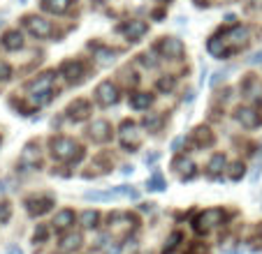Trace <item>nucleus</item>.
I'll return each instance as SVG.
<instances>
[{
    "mask_svg": "<svg viewBox=\"0 0 262 254\" xmlns=\"http://www.w3.org/2000/svg\"><path fill=\"white\" fill-rule=\"evenodd\" d=\"M248 44V28L246 26L232 23L230 28L221 30L207 42V51L216 58H230V56L239 54L244 46Z\"/></svg>",
    "mask_w": 262,
    "mask_h": 254,
    "instance_id": "obj_1",
    "label": "nucleus"
},
{
    "mask_svg": "<svg viewBox=\"0 0 262 254\" xmlns=\"http://www.w3.org/2000/svg\"><path fill=\"white\" fill-rule=\"evenodd\" d=\"M146 187H148V190H154V192H163L167 185H165L163 176H160V173L156 171L154 176H151V178H148V181H146Z\"/></svg>",
    "mask_w": 262,
    "mask_h": 254,
    "instance_id": "obj_31",
    "label": "nucleus"
},
{
    "mask_svg": "<svg viewBox=\"0 0 262 254\" xmlns=\"http://www.w3.org/2000/svg\"><path fill=\"white\" fill-rule=\"evenodd\" d=\"M114 192H116V196H130V199H137V190H133V187H128V185H119V187H114Z\"/></svg>",
    "mask_w": 262,
    "mask_h": 254,
    "instance_id": "obj_35",
    "label": "nucleus"
},
{
    "mask_svg": "<svg viewBox=\"0 0 262 254\" xmlns=\"http://www.w3.org/2000/svg\"><path fill=\"white\" fill-rule=\"evenodd\" d=\"M0 143H3V141H0Z\"/></svg>",
    "mask_w": 262,
    "mask_h": 254,
    "instance_id": "obj_45",
    "label": "nucleus"
},
{
    "mask_svg": "<svg viewBox=\"0 0 262 254\" xmlns=\"http://www.w3.org/2000/svg\"><path fill=\"white\" fill-rule=\"evenodd\" d=\"M160 125H163V113H148L144 118V127H146L148 132H158Z\"/></svg>",
    "mask_w": 262,
    "mask_h": 254,
    "instance_id": "obj_29",
    "label": "nucleus"
},
{
    "mask_svg": "<svg viewBox=\"0 0 262 254\" xmlns=\"http://www.w3.org/2000/svg\"><path fill=\"white\" fill-rule=\"evenodd\" d=\"M119 141L123 146V150H137L142 146V132H139L137 122L133 120H123L121 122V130H119Z\"/></svg>",
    "mask_w": 262,
    "mask_h": 254,
    "instance_id": "obj_5",
    "label": "nucleus"
},
{
    "mask_svg": "<svg viewBox=\"0 0 262 254\" xmlns=\"http://www.w3.org/2000/svg\"><path fill=\"white\" fill-rule=\"evenodd\" d=\"M84 199H86V201H112V199H116V192H114V190H107V192L93 190V192H86Z\"/></svg>",
    "mask_w": 262,
    "mask_h": 254,
    "instance_id": "obj_28",
    "label": "nucleus"
},
{
    "mask_svg": "<svg viewBox=\"0 0 262 254\" xmlns=\"http://www.w3.org/2000/svg\"><path fill=\"white\" fill-rule=\"evenodd\" d=\"M223 222H225V210L207 208L193 220V229L198 236H207V234H211V231H216L218 226H223Z\"/></svg>",
    "mask_w": 262,
    "mask_h": 254,
    "instance_id": "obj_4",
    "label": "nucleus"
},
{
    "mask_svg": "<svg viewBox=\"0 0 262 254\" xmlns=\"http://www.w3.org/2000/svg\"><path fill=\"white\" fill-rule=\"evenodd\" d=\"M181 240H183V236H181V231H174L172 236H169V240H167V245L163 247V254H172L174 249L181 245Z\"/></svg>",
    "mask_w": 262,
    "mask_h": 254,
    "instance_id": "obj_30",
    "label": "nucleus"
},
{
    "mask_svg": "<svg viewBox=\"0 0 262 254\" xmlns=\"http://www.w3.org/2000/svg\"><path fill=\"white\" fill-rule=\"evenodd\" d=\"M0 44L7 51H19V49H24V35L19 30H7L3 35V39H0Z\"/></svg>",
    "mask_w": 262,
    "mask_h": 254,
    "instance_id": "obj_18",
    "label": "nucleus"
},
{
    "mask_svg": "<svg viewBox=\"0 0 262 254\" xmlns=\"http://www.w3.org/2000/svg\"><path fill=\"white\" fill-rule=\"evenodd\" d=\"M121 33L125 35V37L130 39V42H139V39L144 37V35L148 33V23L146 21H139V19H133V21H125L123 26H121Z\"/></svg>",
    "mask_w": 262,
    "mask_h": 254,
    "instance_id": "obj_12",
    "label": "nucleus"
},
{
    "mask_svg": "<svg viewBox=\"0 0 262 254\" xmlns=\"http://www.w3.org/2000/svg\"><path fill=\"white\" fill-rule=\"evenodd\" d=\"M244 169H246V166H244L242 162H234V164L230 166V181H242Z\"/></svg>",
    "mask_w": 262,
    "mask_h": 254,
    "instance_id": "obj_34",
    "label": "nucleus"
},
{
    "mask_svg": "<svg viewBox=\"0 0 262 254\" xmlns=\"http://www.w3.org/2000/svg\"><path fill=\"white\" fill-rule=\"evenodd\" d=\"M79 222H81L84 229H95L98 222H100V213L98 210H84V213L79 215Z\"/></svg>",
    "mask_w": 262,
    "mask_h": 254,
    "instance_id": "obj_27",
    "label": "nucleus"
},
{
    "mask_svg": "<svg viewBox=\"0 0 262 254\" xmlns=\"http://www.w3.org/2000/svg\"><path fill=\"white\" fill-rule=\"evenodd\" d=\"M230 69H232V67H228V69H221V72H216V74H213V79H211V86H218V83H221L223 79L228 77V72H230Z\"/></svg>",
    "mask_w": 262,
    "mask_h": 254,
    "instance_id": "obj_38",
    "label": "nucleus"
},
{
    "mask_svg": "<svg viewBox=\"0 0 262 254\" xmlns=\"http://www.w3.org/2000/svg\"><path fill=\"white\" fill-rule=\"evenodd\" d=\"M74 0H42L40 7L45 12H49V14H65V12L72 7Z\"/></svg>",
    "mask_w": 262,
    "mask_h": 254,
    "instance_id": "obj_21",
    "label": "nucleus"
},
{
    "mask_svg": "<svg viewBox=\"0 0 262 254\" xmlns=\"http://www.w3.org/2000/svg\"><path fill=\"white\" fill-rule=\"evenodd\" d=\"M174 169H177L179 173H181V181H193L195 178V164L190 160H174Z\"/></svg>",
    "mask_w": 262,
    "mask_h": 254,
    "instance_id": "obj_24",
    "label": "nucleus"
},
{
    "mask_svg": "<svg viewBox=\"0 0 262 254\" xmlns=\"http://www.w3.org/2000/svg\"><path fill=\"white\" fill-rule=\"evenodd\" d=\"M260 63H262V51H257V54H253L248 58V65H260Z\"/></svg>",
    "mask_w": 262,
    "mask_h": 254,
    "instance_id": "obj_39",
    "label": "nucleus"
},
{
    "mask_svg": "<svg viewBox=\"0 0 262 254\" xmlns=\"http://www.w3.org/2000/svg\"><path fill=\"white\" fill-rule=\"evenodd\" d=\"M158 153H151V155H146L144 157V162H146V164H156V162H158Z\"/></svg>",
    "mask_w": 262,
    "mask_h": 254,
    "instance_id": "obj_40",
    "label": "nucleus"
},
{
    "mask_svg": "<svg viewBox=\"0 0 262 254\" xmlns=\"http://www.w3.org/2000/svg\"><path fill=\"white\" fill-rule=\"evenodd\" d=\"M56 206V199L51 194H33L26 199V210L30 217H42L47 215L51 208Z\"/></svg>",
    "mask_w": 262,
    "mask_h": 254,
    "instance_id": "obj_8",
    "label": "nucleus"
},
{
    "mask_svg": "<svg viewBox=\"0 0 262 254\" xmlns=\"http://www.w3.org/2000/svg\"><path fill=\"white\" fill-rule=\"evenodd\" d=\"M10 217H12V206L7 201H0V222L5 224V222H10Z\"/></svg>",
    "mask_w": 262,
    "mask_h": 254,
    "instance_id": "obj_36",
    "label": "nucleus"
},
{
    "mask_svg": "<svg viewBox=\"0 0 262 254\" xmlns=\"http://www.w3.org/2000/svg\"><path fill=\"white\" fill-rule=\"evenodd\" d=\"M174 86H177V79L174 77H160L158 83H156V88H158L160 93H169Z\"/></svg>",
    "mask_w": 262,
    "mask_h": 254,
    "instance_id": "obj_33",
    "label": "nucleus"
},
{
    "mask_svg": "<svg viewBox=\"0 0 262 254\" xmlns=\"http://www.w3.org/2000/svg\"><path fill=\"white\" fill-rule=\"evenodd\" d=\"M60 77H63L68 83L79 86V83L86 79V65L81 63V60H65V63L60 65Z\"/></svg>",
    "mask_w": 262,
    "mask_h": 254,
    "instance_id": "obj_10",
    "label": "nucleus"
},
{
    "mask_svg": "<svg viewBox=\"0 0 262 254\" xmlns=\"http://www.w3.org/2000/svg\"><path fill=\"white\" fill-rule=\"evenodd\" d=\"M135 229H137V220L130 213H114V215H109V234L112 236L125 238Z\"/></svg>",
    "mask_w": 262,
    "mask_h": 254,
    "instance_id": "obj_6",
    "label": "nucleus"
},
{
    "mask_svg": "<svg viewBox=\"0 0 262 254\" xmlns=\"http://www.w3.org/2000/svg\"><path fill=\"white\" fill-rule=\"evenodd\" d=\"M81 245V234H74V231H70V234H65L63 238H60L58 243V252L60 254H70L74 252V249Z\"/></svg>",
    "mask_w": 262,
    "mask_h": 254,
    "instance_id": "obj_22",
    "label": "nucleus"
},
{
    "mask_svg": "<svg viewBox=\"0 0 262 254\" xmlns=\"http://www.w3.org/2000/svg\"><path fill=\"white\" fill-rule=\"evenodd\" d=\"M37 164H40V146H37V143H28L19 157V166L24 171H30V169H35Z\"/></svg>",
    "mask_w": 262,
    "mask_h": 254,
    "instance_id": "obj_13",
    "label": "nucleus"
},
{
    "mask_svg": "<svg viewBox=\"0 0 262 254\" xmlns=\"http://www.w3.org/2000/svg\"><path fill=\"white\" fill-rule=\"evenodd\" d=\"M21 3H24V0H21Z\"/></svg>",
    "mask_w": 262,
    "mask_h": 254,
    "instance_id": "obj_44",
    "label": "nucleus"
},
{
    "mask_svg": "<svg viewBox=\"0 0 262 254\" xmlns=\"http://www.w3.org/2000/svg\"><path fill=\"white\" fill-rule=\"evenodd\" d=\"M54 79H56L54 72H45L37 79H33V81L26 83V93H28L30 109L45 107L47 102H51V97H54Z\"/></svg>",
    "mask_w": 262,
    "mask_h": 254,
    "instance_id": "obj_2",
    "label": "nucleus"
},
{
    "mask_svg": "<svg viewBox=\"0 0 262 254\" xmlns=\"http://www.w3.org/2000/svg\"><path fill=\"white\" fill-rule=\"evenodd\" d=\"M49 150L54 160L65 162V164H77L84 160V146L70 137H54L49 141Z\"/></svg>",
    "mask_w": 262,
    "mask_h": 254,
    "instance_id": "obj_3",
    "label": "nucleus"
},
{
    "mask_svg": "<svg viewBox=\"0 0 262 254\" xmlns=\"http://www.w3.org/2000/svg\"><path fill=\"white\" fill-rule=\"evenodd\" d=\"M193 143L198 148H211L216 143V137H213V132L207 125H200V127H195V132H193Z\"/></svg>",
    "mask_w": 262,
    "mask_h": 254,
    "instance_id": "obj_17",
    "label": "nucleus"
},
{
    "mask_svg": "<svg viewBox=\"0 0 262 254\" xmlns=\"http://www.w3.org/2000/svg\"><path fill=\"white\" fill-rule=\"evenodd\" d=\"M89 137L95 143H107L112 139V125L107 120H93V125L89 127Z\"/></svg>",
    "mask_w": 262,
    "mask_h": 254,
    "instance_id": "obj_14",
    "label": "nucleus"
},
{
    "mask_svg": "<svg viewBox=\"0 0 262 254\" xmlns=\"http://www.w3.org/2000/svg\"><path fill=\"white\" fill-rule=\"evenodd\" d=\"M91 116V102L89 99H74L68 107V118L74 122H81Z\"/></svg>",
    "mask_w": 262,
    "mask_h": 254,
    "instance_id": "obj_15",
    "label": "nucleus"
},
{
    "mask_svg": "<svg viewBox=\"0 0 262 254\" xmlns=\"http://www.w3.org/2000/svg\"><path fill=\"white\" fill-rule=\"evenodd\" d=\"M156 49H158V54L163 56V58H169V60H181L183 54H186L183 42L181 39H177V37H163Z\"/></svg>",
    "mask_w": 262,
    "mask_h": 254,
    "instance_id": "obj_9",
    "label": "nucleus"
},
{
    "mask_svg": "<svg viewBox=\"0 0 262 254\" xmlns=\"http://www.w3.org/2000/svg\"><path fill=\"white\" fill-rule=\"evenodd\" d=\"M151 102H154V97L148 93H135L130 95V107L137 109V111H142V109H148L151 107Z\"/></svg>",
    "mask_w": 262,
    "mask_h": 254,
    "instance_id": "obj_26",
    "label": "nucleus"
},
{
    "mask_svg": "<svg viewBox=\"0 0 262 254\" xmlns=\"http://www.w3.org/2000/svg\"><path fill=\"white\" fill-rule=\"evenodd\" d=\"M237 120H239V125L246 127V130H255V127L262 122L260 116H257V111L251 109V107H239L237 109Z\"/></svg>",
    "mask_w": 262,
    "mask_h": 254,
    "instance_id": "obj_16",
    "label": "nucleus"
},
{
    "mask_svg": "<svg viewBox=\"0 0 262 254\" xmlns=\"http://www.w3.org/2000/svg\"><path fill=\"white\" fill-rule=\"evenodd\" d=\"M24 28L37 39H47V37L54 35V26H51V21L42 19V16H37V14L24 16Z\"/></svg>",
    "mask_w": 262,
    "mask_h": 254,
    "instance_id": "obj_7",
    "label": "nucleus"
},
{
    "mask_svg": "<svg viewBox=\"0 0 262 254\" xmlns=\"http://www.w3.org/2000/svg\"><path fill=\"white\" fill-rule=\"evenodd\" d=\"M119 88H116V83L112 81H102L98 83V88H95V99H98L100 107H114L119 102Z\"/></svg>",
    "mask_w": 262,
    "mask_h": 254,
    "instance_id": "obj_11",
    "label": "nucleus"
},
{
    "mask_svg": "<svg viewBox=\"0 0 262 254\" xmlns=\"http://www.w3.org/2000/svg\"><path fill=\"white\" fill-rule=\"evenodd\" d=\"M7 254H24V252H21L19 247H14V245H10V247H7Z\"/></svg>",
    "mask_w": 262,
    "mask_h": 254,
    "instance_id": "obj_43",
    "label": "nucleus"
},
{
    "mask_svg": "<svg viewBox=\"0 0 262 254\" xmlns=\"http://www.w3.org/2000/svg\"><path fill=\"white\" fill-rule=\"evenodd\" d=\"M121 171H123V173H125V176H130V173H133V171H135V166H133V164H125V166H123V169H121Z\"/></svg>",
    "mask_w": 262,
    "mask_h": 254,
    "instance_id": "obj_42",
    "label": "nucleus"
},
{
    "mask_svg": "<svg viewBox=\"0 0 262 254\" xmlns=\"http://www.w3.org/2000/svg\"><path fill=\"white\" fill-rule=\"evenodd\" d=\"M7 79H12V67L5 60H0V81H7Z\"/></svg>",
    "mask_w": 262,
    "mask_h": 254,
    "instance_id": "obj_37",
    "label": "nucleus"
},
{
    "mask_svg": "<svg viewBox=\"0 0 262 254\" xmlns=\"http://www.w3.org/2000/svg\"><path fill=\"white\" fill-rule=\"evenodd\" d=\"M242 93H244V97H248V99H262V83H260V79L248 77L246 81H244V86H242Z\"/></svg>",
    "mask_w": 262,
    "mask_h": 254,
    "instance_id": "obj_20",
    "label": "nucleus"
},
{
    "mask_svg": "<svg viewBox=\"0 0 262 254\" xmlns=\"http://www.w3.org/2000/svg\"><path fill=\"white\" fill-rule=\"evenodd\" d=\"M119 51L114 49H104V46H95V58H98L100 65H114Z\"/></svg>",
    "mask_w": 262,
    "mask_h": 254,
    "instance_id": "obj_25",
    "label": "nucleus"
},
{
    "mask_svg": "<svg viewBox=\"0 0 262 254\" xmlns=\"http://www.w3.org/2000/svg\"><path fill=\"white\" fill-rule=\"evenodd\" d=\"M72 224H74V213L70 208L58 210V213H56V217H54V222H51V226H54L56 231H68Z\"/></svg>",
    "mask_w": 262,
    "mask_h": 254,
    "instance_id": "obj_19",
    "label": "nucleus"
},
{
    "mask_svg": "<svg viewBox=\"0 0 262 254\" xmlns=\"http://www.w3.org/2000/svg\"><path fill=\"white\" fill-rule=\"evenodd\" d=\"M225 166H228V160H225V155L216 153V155H213L211 160H209V166H207L209 178H218L223 171H225Z\"/></svg>",
    "mask_w": 262,
    "mask_h": 254,
    "instance_id": "obj_23",
    "label": "nucleus"
},
{
    "mask_svg": "<svg viewBox=\"0 0 262 254\" xmlns=\"http://www.w3.org/2000/svg\"><path fill=\"white\" fill-rule=\"evenodd\" d=\"M181 146H183V137H179V139H174L172 141V150H179Z\"/></svg>",
    "mask_w": 262,
    "mask_h": 254,
    "instance_id": "obj_41",
    "label": "nucleus"
},
{
    "mask_svg": "<svg viewBox=\"0 0 262 254\" xmlns=\"http://www.w3.org/2000/svg\"><path fill=\"white\" fill-rule=\"evenodd\" d=\"M47 238H49V226H47V224H37V229H35V234H33V243L35 245H42V243H47Z\"/></svg>",
    "mask_w": 262,
    "mask_h": 254,
    "instance_id": "obj_32",
    "label": "nucleus"
}]
</instances>
